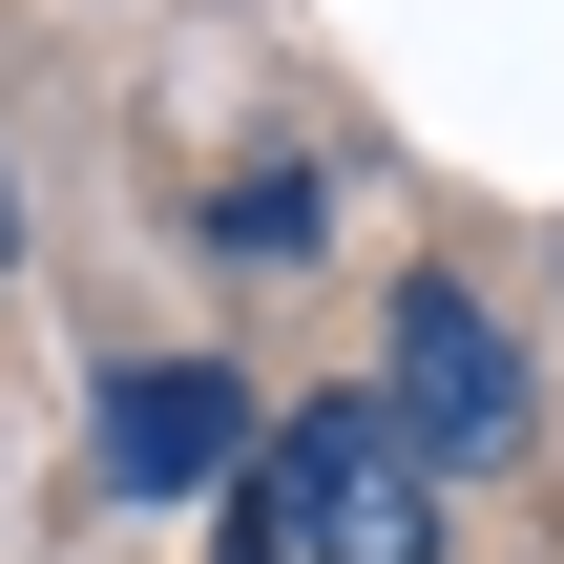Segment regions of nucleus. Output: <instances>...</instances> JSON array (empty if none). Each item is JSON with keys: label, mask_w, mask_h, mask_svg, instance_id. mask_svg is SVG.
<instances>
[{"label": "nucleus", "mask_w": 564, "mask_h": 564, "mask_svg": "<svg viewBox=\"0 0 564 564\" xmlns=\"http://www.w3.org/2000/svg\"><path fill=\"white\" fill-rule=\"evenodd\" d=\"M398 377H377V419L419 440V460H523V335L460 293V272H398V335H377Z\"/></svg>", "instance_id": "2"}, {"label": "nucleus", "mask_w": 564, "mask_h": 564, "mask_svg": "<svg viewBox=\"0 0 564 564\" xmlns=\"http://www.w3.org/2000/svg\"><path fill=\"white\" fill-rule=\"evenodd\" d=\"M209 564H293V544H272V502H230V523H209Z\"/></svg>", "instance_id": "5"}, {"label": "nucleus", "mask_w": 564, "mask_h": 564, "mask_svg": "<svg viewBox=\"0 0 564 564\" xmlns=\"http://www.w3.org/2000/svg\"><path fill=\"white\" fill-rule=\"evenodd\" d=\"M0 272H21V167H0Z\"/></svg>", "instance_id": "6"}, {"label": "nucleus", "mask_w": 564, "mask_h": 564, "mask_svg": "<svg viewBox=\"0 0 564 564\" xmlns=\"http://www.w3.org/2000/svg\"><path fill=\"white\" fill-rule=\"evenodd\" d=\"M272 544L293 564H440V460L377 398H293L272 419Z\"/></svg>", "instance_id": "1"}, {"label": "nucleus", "mask_w": 564, "mask_h": 564, "mask_svg": "<svg viewBox=\"0 0 564 564\" xmlns=\"http://www.w3.org/2000/svg\"><path fill=\"white\" fill-rule=\"evenodd\" d=\"M209 251L293 272V251H314V167H251V188H209Z\"/></svg>", "instance_id": "4"}, {"label": "nucleus", "mask_w": 564, "mask_h": 564, "mask_svg": "<svg viewBox=\"0 0 564 564\" xmlns=\"http://www.w3.org/2000/svg\"><path fill=\"white\" fill-rule=\"evenodd\" d=\"M84 440H105L126 502H209L230 440H251V377H230V356H126V377L84 398Z\"/></svg>", "instance_id": "3"}]
</instances>
